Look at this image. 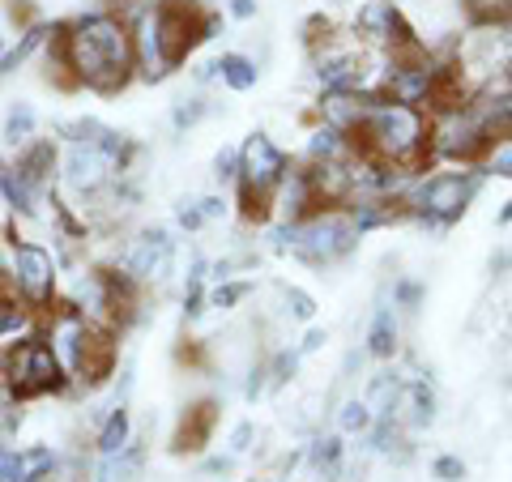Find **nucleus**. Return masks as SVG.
<instances>
[{
	"label": "nucleus",
	"instance_id": "30",
	"mask_svg": "<svg viewBox=\"0 0 512 482\" xmlns=\"http://www.w3.org/2000/svg\"><path fill=\"white\" fill-rule=\"evenodd\" d=\"M487 163H491V171H495V175H504V180H512V141H504V146H495V150L487 154Z\"/></svg>",
	"mask_w": 512,
	"mask_h": 482
},
{
	"label": "nucleus",
	"instance_id": "17",
	"mask_svg": "<svg viewBox=\"0 0 512 482\" xmlns=\"http://www.w3.org/2000/svg\"><path fill=\"white\" fill-rule=\"evenodd\" d=\"M218 77H222V82H227L231 90L244 94V90H252V86H256V77H261V69H256V64H252L248 56L227 52V56L218 60Z\"/></svg>",
	"mask_w": 512,
	"mask_h": 482
},
{
	"label": "nucleus",
	"instance_id": "39",
	"mask_svg": "<svg viewBox=\"0 0 512 482\" xmlns=\"http://www.w3.org/2000/svg\"><path fill=\"white\" fill-rule=\"evenodd\" d=\"M107 5H111V9H120V18H124L128 9H141V5H146V0H107Z\"/></svg>",
	"mask_w": 512,
	"mask_h": 482
},
{
	"label": "nucleus",
	"instance_id": "40",
	"mask_svg": "<svg viewBox=\"0 0 512 482\" xmlns=\"http://www.w3.org/2000/svg\"><path fill=\"white\" fill-rule=\"evenodd\" d=\"M495 222H500V227H508V222H512V201L504 205V210H500V218H495Z\"/></svg>",
	"mask_w": 512,
	"mask_h": 482
},
{
	"label": "nucleus",
	"instance_id": "36",
	"mask_svg": "<svg viewBox=\"0 0 512 482\" xmlns=\"http://www.w3.org/2000/svg\"><path fill=\"white\" fill-rule=\"evenodd\" d=\"M325 342H329V333H325V329H312V333L299 342V355H316V350L325 346Z\"/></svg>",
	"mask_w": 512,
	"mask_h": 482
},
{
	"label": "nucleus",
	"instance_id": "20",
	"mask_svg": "<svg viewBox=\"0 0 512 482\" xmlns=\"http://www.w3.org/2000/svg\"><path fill=\"white\" fill-rule=\"evenodd\" d=\"M372 406H367L363 397H350L342 401V410H338V427H342V436H367L372 431Z\"/></svg>",
	"mask_w": 512,
	"mask_h": 482
},
{
	"label": "nucleus",
	"instance_id": "33",
	"mask_svg": "<svg viewBox=\"0 0 512 482\" xmlns=\"http://www.w3.org/2000/svg\"><path fill=\"white\" fill-rule=\"evenodd\" d=\"M252 440H256V427H252V423H239V427L231 431V453H248Z\"/></svg>",
	"mask_w": 512,
	"mask_h": 482
},
{
	"label": "nucleus",
	"instance_id": "19",
	"mask_svg": "<svg viewBox=\"0 0 512 482\" xmlns=\"http://www.w3.org/2000/svg\"><path fill=\"white\" fill-rule=\"evenodd\" d=\"M338 35H342V30H338V22H333L329 13H312V18L303 22V47H308L312 56H320L325 47L338 43Z\"/></svg>",
	"mask_w": 512,
	"mask_h": 482
},
{
	"label": "nucleus",
	"instance_id": "11",
	"mask_svg": "<svg viewBox=\"0 0 512 482\" xmlns=\"http://www.w3.org/2000/svg\"><path fill=\"white\" fill-rule=\"evenodd\" d=\"M214 427H218V401H210V397L192 401L184 410L180 427H175V436H171V453H201V448L210 444Z\"/></svg>",
	"mask_w": 512,
	"mask_h": 482
},
{
	"label": "nucleus",
	"instance_id": "7",
	"mask_svg": "<svg viewBox=\"0 0 512 482\" xmlns=\"http://www.w3.org/2000/svg\"><path fill=\"white\" fill-rule=\"evenodd\" d=\"M291 171V158H286L265 133H252L244 146H239V184H248L256 192H274Z\"/></svg>",
	"mask_w": 512,
	"mask_h": 482
},
{
	"label": "nucleus",
	"instance_id": "18",
	"mask_svg": "<svg viewBox=\"0 0 512 482\" xmlns=\"http://www.w3.org/2000/svg\"><path fill=\"white\" fill-rule=\"evenodd\" d=\"M52 167H56V150L47 146V141H39V146H30V150L18 158V171H22L35 188H43V184H47V175H52Z\"/></svg>",
	"mask_w": 512,
	"mask_h": 482
},
{
	"label": "nucleus",
	"instance_id": "5",
	"mask_svg": "<svg viewBox=\"0 0 512 482\" xmlns=\"http://www.w3.org/2000/svg\"><path fill=\"white\" fill-rule=\"evenodd\" d=\"M5 389L13 397H43L64 389V363L56 346H47L43 337H30L18 350H9L5 359Z\"/></svg>",
	"mask_w": 512,
	"mask_h": 482
},
{
	"label": "nucleus",
	"instance_id": "6",
	"mask_svg": "<svg viewBox=\"0 0 512 482\" xmlns=\"http://www.w3.org/2000/svg\"><path fill=\"white\" fill-rule=\"evenodd\" d=\"M64 363L73 367V376L82 380L86 389H99V384L111 376V367H116V329L99 325V320H82V329H77Z\"/></svg>",
	"mask_w": 512,
	"mask_h": 482
},
{
	"label": "nucleus",
	"instance_id": "4",
	"mask_svg": "<svg viewBox=\"0 0 512 482\" xmlns=\"http://www.w3.org/2000/svg\"><path fill=\"white\" fill-rule=\"evenodd\" d=\"M495 150V137L487 133V124L474 116V107L466 103L461 111H444L431 116V158H448V163H487V154Z\"/></svg>",
	"mask_w": 512,
	"mask_h": 482
},
{
	"label": "nucleus",
	"instance_id": "34",
	"mask_svg": "<svg viewBox=\"0 0 512 482\" xmlns=\"http://www.w3.org/2000/svg\"><path fill=\"white\" fill-rule=\"evenodd\" d=\"M180 227L184 231H197V227H205V218H201V210H197V205H180Z\"/></svg>",
	"mask_w": 512,
	"mask_h": 482
},
{
	"label": "nucleus",
	"instance_id": "3",
	"mask_svg": "<svg viewBox=\"0 0 512 482\" xmlns=\"http://www.w3.org/2000/svg\"><path fill=\"white\" fill-rule=\"evenodd\" d=\"M478 188H483V175H474V171H440V175H431V180H423L419 188L410 192L414 218H419L423 227H431V231L453 227V222L470 210Z\"/></svg>",
	"mask_w": 512,
	"mask_h": 482
},
{
	"label": "nucleus",
	"instance_id": "29",
	"mask_svg": "<svg viewBox=\"0 0 512 482\" xmlns=\"http://www.w3.org/2000/svg\"><path fill=\"white\" fill-rule=\"evenodd\" d=\"M431 474H436L440 482H461L466 478V465H461V457H436L431 461Z\"/></svg>",
	"mask_w": 512,
	"mask_h": 482
},
{
	"label": "nucleus",
	"instance_id": "26",
	"mask_svg": "<svg viewBox=\"0 0 512 482\" xmlns=\"http://www.w3.org/2000/svg\"><path fill=\"white\" fill-rule=\"evenodd\" d=\"M18 329H26V308L13 295H5L0 291V337L5 333H18Z\"/></svg>",
	"mask_w": 512,
	"mask_h": 482
},
{
	"label": "nucleus",
	"instance_id": "10",
	"mask_svg": "<svg viewBox=\"0 0 512 482\" xmlns=\"http://www.w3.org/2000/svg\"><path fill=\"white\" fill-rule=\"evenodd\" d=\"M376 99L380 94H367V90H325L316 103V116H320V124H329L350 137L367 120V111H372Z\"/></svg>",
	"mask_w": 512,
	"mask_h": 482
},
{
	"label": "nucleus",
	"instance_id": "38",
	"mask_svg": "<svg viewBox=\"0 0 512 482\" xmlns=\"http://www.w3.org/2000/svg\"><path fill=\"white\" fill-rule=\"evenodd\" d=\"M231 470V461L227 457H214V461H205V474H227Z\"/></svg>",
	"mask_w": 512,
	"mask_h": 482
},
{
	"label": "nucleus",
	"instance_id": "1",
	"mask_svg": "<svg viewBox=\"0 0 512 482\" xmlns=\"http://www.w3.org/2000/svg\"><path fill=\"white\" fill-rule=\"evenodd\" d=\"M64 56H69L77 82L99 90V94H120L133 82L137 56H133V30L116 13H90L77 18L73 26H60Z\"/></svg>",
	"mask_w": 512,
	"mask_h": 482
},
{
	"label": "nucleus",
	"instance_id": "25",
	"mask_svg": "<svg viewBox=\"0 0 512 482\" xmlns=\"http://www.w3.org/2000/svg\"><path fill=\"white\" fill-rule=\"evenodd\" d=\"M252 295V282H218L214 291H210V308H218V312H231V308H239Z\"/></svg>",
	"mask_w": 512,
	"mask_h": 482
},
{
	"label": "nucleus",
	"instance_id": "9",
	"mask_svg": "<svg viewBox=\"0 0 512 482\" xmlns=\"http://www.w3.org/2000/svg\"><path fill=\"white\" fill-rule=\"evenodd\" d=\"M171 256H175V239L171 231H146V235H137L133 244L124 248L120 256V269L124 273H133L137 282H150V278H167V269H171Z\"/></svg>",
	"mask_w": 512,
	"mask_h": 482
},
{
	"label": "nucleus",
	"instance_id": "12",
	"mask_svg": "<svg viewBox=\"0 0 512 482\" xmlns=\"http://www.w3.org/2000/svg\"><path fill=\"white\" fill-rule=\"evenodd\" d=\"M393 419L406 431H423L436 419V393L427 389V380H402V397H397Z\"/></svg>",
	"mask_w": 512,
	"mask_h": 482
},
{
	"label": "nucleus",
	"instance_id": "15",
	"mask_svg": "<svg viewBox=\"0 0 512 482\" xmlns=\"http://www.w3.org/2000/svg\"><path fill=\"white\" fill-rule=\"evenodd\" d=\"M367 355L372 359H393L397 355V316H393V308H376L372 329H367Z\"/></svg>",
	"mask_w": 512,
	"mask_h": 482
},
{
	"label": "nucleus",
	"instance_id": "35",
	"mask_svg": "<svg viewBox=\"0 0 512 482\" xmlns=\"http://www.w3.org/2000/svg\"><path fill=\"white\" fill-rule=\"evenodd\" d=\"M197 210H201L205 222H214V218L227 214V205H222V197H205V201H197Z\"/></svg>",
	"mask_w": 512,
	"mask_h": 482
},
{
	"label": "nucleus",
	"instance_id": "13",
	"mask_svg": "<svg viewBox=\"0 0 512 482\" xmlns=\"http://www.w3.org/2000/svg\"><path fill=\"white\" fill-rule=\"evenodd\" d=\"M342 461H346L342 436H316L308 444V470H312L316 482H338L342 478Z\"/></svg>",
	"mask_w": 512,
	"mask_h": 482
},
{
	"label": "nucleus",
	"instance_id": "16",
	"mask_svg": "<svg viewBox=\"0 0 512 482\" xmlns=\"http://www.w3.org/2000/svg\"><path fill=\"white\" fill-rule=\"evenodd\" d=\"M0 192H5V197H9L13 210H22V214H39V188L30 184L18 167L0 171Z\"/></svg>",
	"mask_w": 512,
	"mask_h": 482
},
{
	"label": "nucleus",
	"instance_id": "27",
	"mask_svg": "<svg viewBox=\"0 0 512 482\" xmlns=\"http://www.w3.org/2000/svg\"><path fill=\"white\" fill-rule=\"evenodd\" d=\"M286 312L295 320H312L316 316V299L308 291H299V286H286Z\"/></svg>",
	"mask_w": 512,
	"mask_h": 482
},
{
	"label": "nucleus",
	"instance_id": "8",
	"mask_svg": "<svg viewBox=\"0 0 512 482\" xmlns=\"http://www.w3.org/2000/svg\"><path fill=\"white\" fill-rule=\"evenodd\" d=\"M13 278H18V291L30 303H52L56 291V261L52 252H43L39 244H13Z\"/></svg>",
	"mask_w": 512,
	"mask_h": 482
},
{
	"label": "nucleus",
	"instance_id": "28",
	"mask_svg": "<svg viewBox=\"0 0 512 482\" xmlns=\"http://www.w3.org/2000/svg\"><path fill=\"white\" fill-rule=\"evenodd\" d=\"M205 111H210V103H205V99H184L180 107H175V128H192L205 116Z\"/></svg>",
	"mask_w": 512,
	"mask_h": 482
},
{
	"label": "nucleus",
	"instance_id": "22",
	"mask_svg": "<svg viewBox=\"0 0 512 482\" xmlns=\"http://www.w3.org/2000/svg\"><path fill=\"white\" fill-rule=\"evenodd\" d=\"M30 133H35V107H30V103H13L9 116H5V133H0V137H5L9 146H26Z\"/></svg>",
	"mask_w": 512,
	"mask_h": 482
},
{
	"label": "nucleus",
	"instance_id": "14",
	"mask_svg": "<svg viewBox=\"0 0 512 482\" xmlns=\"http://www.w3.org/2000/svg\"><path fill=\"white\" fill-rule=\"evenodd\" d=\"M393 9H397L393 0H367V5L355 13V35H359V43H376V47L389 43Z\"/></svg>",
	"mask_w": 512,
	"mask_h": 482
},
{
	"label": "nucleus",
	"instance_id": "37",
	"mask_svg": "<svg viewBox=\"0 0 512 482\" xmlns=\"http://www.w3.org/2000/svg\"><path fill=\"white\" fill-rule=\"evenodd\" d=\"M231 18L252 22V18H256V0H231Z\"/></svg>",
	"mask_w": 512,
	"mask_h": 482
},
{
	"label": "nucleus",
	"instance_id": "23",
	"mask_svg": "<svg viewBox=\"0 0 512 482\" xmlns=\"http://www.w3.org/2000/svg\"><path fill=\"white\" fill-rule=\"evenodd\" d=\"M124 444H128V414H124V406H116V410L107 414L103 431H99V453L103 457H116Z\"/></svg>",
	"mask_w": 512,
	"mask_h": 482
},
{
	"label": "nucleus",
	"instance_id": "31",
	"mask_svg": "<svg viewBox=\"0 0 512 482\" xmlns=\"http://www.w3.org/2000/svg\"><path fill=\"white\" fill-rule=\"evenodd\" d=\"M214 175L218 180H239V150H222L214 158Z\"/></svg>",
	"mask_w": 512,
	"mask_h": 482
},
{
	"label": "nucleus",
	"instance_id": "2",
	"mask_svg": "<svg viewBox=\"0 0 512 482\" xmlns=\"http://www.w3.org/2000/svg\"><path fill=\"white\" fill-rule=\"evenodd\" d=\"M154 30H158V52H163L167 69L184 64L205 39L222 30V18L201 9V0H158L154 5Z\"/></svg>",
	"mask_w": 512,
	"mask_h": 482
},
{
	"label": "nucleus",
	"instance_id": "24",
	"mask_svg": "<svg viewBox=\"0 0 512 482\" xmlns=\"http://www.w3.org/2000/svg\"><path fill=\"white\" fill-rule=\"evenodd\" d=\"M47 35H52V30H47V26H30L26 35H22V43L13 47L9 56H0V64H5V73H13V69H18V64H26L30 56H35L39 47H43V39H47Z\"/></svg>",
	"mask_w": 512,
	"mask_h": 482
},
{
	"label": "nucleus",
	"instance_id": "32",
	"mask_svg": "<svg viewBox=\"0 0 512 482\" xmlns=\"http://www.w3.org/2000/svg\"><path fill=\"white\" fill-rule=\"evenodd\" d=\"M393 299L402 303V308H419L423 286H419V282H397V286H393Z\"/></svg>",
	"mask_w": 512,
	"mask_h": 482
},
{
	"label": "nucleus",
	"instance_id": "21",
	"mask_svg": "<svg viewBox=\"0 0 512 482\" xmlns=\"http://www.w3.org/2000/svg\"><path fill=\"white\" fill-rule=\"evenodd\" d=\"M470 26H508V0H461Z\"/></svg>",
	"mask_w": 512,
	"mask_h": 482
}]
</instances>
